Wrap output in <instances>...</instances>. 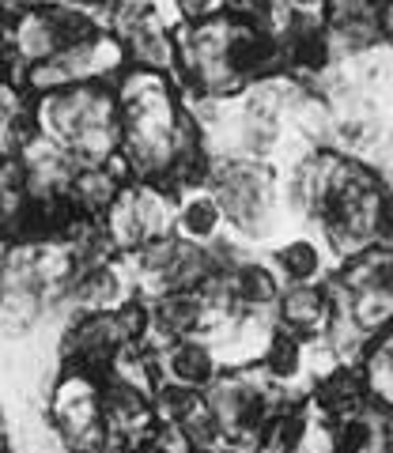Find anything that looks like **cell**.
<instances>
[{
  "instance_id": "6da1fadb",
  "label": "cell",
  "mask_w": 393,
  "mask_h": 453,
  "mask_svg": "<svg viewBox=\"0 0 393 453\" xmlns=\"http://www.w3.org/2000/svg\"><path fill=\"white\" fill-rule=\"evenodd\" d=\"M31 121L42 140L61 148L76 166L106 163L121 151V113L114 83H76V88L35 95Z\"/></svg>"
},
{
  "instance_id": "7a4b0ae2",
  "label": "cell",
  "mask_w": 393,
  "mask_h": 453,
  "mask_svg": "<svg viewBox=\"0 0 393 453\" xmlns=\"http://www.w3.org/2000/svg\"><path fill=\"white\" fill-rule=\"evenodd\" d=\"M118 113H121V159L133 181L163 186L171 170V140L181 118V103L171 76L129 68L118 83Z\"/></svg>"
},
{
  "instance_id": "3957f363",
  "label": "cell",
  "mask_w": 393,
  "mask_h": 453,
  "mask_svg": "<svg viewBox=\"0 0 393 453\" xmlns=\"http://www.w3.org/2000/svg\"><path fill=\"white\" fill-rule=\"evenodd\" d=\"M204 186L220 201L227 231L238 234L243 242H250L254 250H269L288 226H295L284 211V201H280L276 163L223 155V159L208 163Z\"/></svg>"
},
{
  "instance_id": "277c9868",
  "label": "cell",
  "mask_w": 393,
  "mask_h": 453,
  "mask_svg": "<svg viewBox=\"0 0 393 453\" xmlns=\"http://www.w3.org/2000/svg\"><path fill=\"white\" fill-rule=\"evenodd\" d=\"M46 419L68 453H98L110 446L103 419V393H98V378L91 374L61 366L58 381L50 386L46 396Z\"/></svg>"
},
{
  "instance_id": "5b68a950",
  "label": "cell",
  "mask_w": 393,
  "mask_h": 453,
  "mask_svg": "<svg viewBox=\"0 0 393 453\" xmlns=\"http://www.w3.org/2000/svg\"><path fill=\"white\" fill-rule=\"evenodd\" d=\"M178 216V193L156 181H125L118 201L103 216V226L118 253H133L156 238L174 234Z\"/></svg>"
},
{
  "instance_id": "8992f818",
  "label": "cell",
  "mask_w": 393,
  "mask_h": 453,
  "mask_svg": "<svg viewBox=\"0 0 393 453\" xmlns=\"http://www.w3.org/2000/svg\"><path fill=\"white\" fill-rule=\"evenodd\" d=\"M125 348H129V336H125L118 314H76L61 329V340H58L61 366L91 374L98 381L114 371V363Z\"/></svg>"
},
{
  "instance_id": "52a82bcc",
  "label": "cell",
  "mask_w": 393,
  "mask_h": 453,
  "mask_svg": "<svg viewBox=\"0 0 393 453\" xmlns=\"http://www.w3.org/2000/svg\"><path fill=\"white\" fill-rule=\"evenodd\" d=\"M103 393V419L110 442H118L121 449H136L156 438L159 416H156V393L136 386V381L121 374H106L98 381Z\"/></svg>"
},
{
  "instance_id": "ba28073f",
  "label": "cell",
  "mask_w": 393,
  "mask_h": 453,
  "mask_svg": "<svg viewBox=\"0 0 393 453\" xmlns=\"http://www.w3.org/2000/svg\"><path fill=\"white\" fill-rule=\"evenodd\" d=\"M61 303L68 306V314H118L125 303L136 299V280L129 261L121 257H106V261H91L80 265L76 276L68 280V288L58 291Z\"/></svg>"
},
{
  "instance_id": "9c48e42d",
  "label": "cell",
  "mask_w": 393,
  "mask_h": 453,
  "mask_svg": "<svg viewBox=\"0 0 393 453\" xmlns=\"http://www.w3.org/2000/svg\"><path fill=\"white\" fill-rule=\"evenodd\" d=\"M265 257L273 261V268L284 283H321L329 276V268L336 265L326 234H321L314 223L288 226V231L265 250Z\"/></svg>"
},
{
  "instance_id": "30bf717a",
  "label": "cell",
  "mask_w": 393,
  "mask_h": 453,
  "mask_svg": "<svg viewBox=\"0 0 393 453\" xmlns=\"http://www.w3.org/2000/svg\"><path fill=\"white\" fill-rule=\"evenodd\" d=\"M156 371H159V386L204 393L223 374V363L208 336H186V340H171V344L156 351Z\"/></svg>"
},
{
  "instance_id": "8fae6325",
  "label": "cell",
  "mask_w": 393,
  "mask_h": 453,
  "mask_svg": "<svg viewBox=\"0 0 393 453\" xmlns=\"http://www.w3.org/2000/svg\"><path fill=\"white\" fill-rule=\"evenodd\" d=\"M333 318V288L326 280L321 283H284L280 299L273 306V321L280 333L314 340L326 333V325Z\"/></svg>"
},
{
  "instance_id": "7c38bea8",
  "label": "cell",
  "mask_w": 393,
  "mask_h": 453,
  "mask_svg": "<svg viewBox=\"0 0 393 453\" xmlns=\"http://www.w3.org/2000/svg\"><path fill=\"white\" fill-rule=\"evenodd\" d=\"M148 314H151V333L140 348L159 351L171 340H186V336H204L208 329V306L201 299V291H166L148 299Z\"/></svg>"
},
{
  "instance_id": "4fadbf2b",
  "label": "cell",
  "mask_w": 393,
  "mask_h": 453,
  "mask_svg": "<svg viewBox=\"0 0 393 453\" xmlns=\"http://www.w3.org/2000/svg\"><path fill=\"white\" fill-rule=\"evenodd\" d=\"M125 181H133L129 166H125L121 151L106 163H95V166H80L73 186H68V208L76 216H91V219H103L110 204L118 201V193L125 189Z\"/></svg>"
},
{
  "instance_id": "5bb4252c",
  "label": "cell",
  "mask_w": 393,
  "mask_h": 453,
  "mask_svg": "<svg viewBox=\"0 0 393 453\" xmlns=\"http://www.w3.org/2000/svg\"><path fill=\"white\" fill-rule=\"evenodd\" d=\"M311 396H314V404H318V416H326V419H356L363 416V408H367V386H363V374L352 371L348 363L341 366H333V371L326 378H318L314 386H311Z\"/></svg>"
},
{
  "instance_id": "9a60e30c",
  "label": "cell",
  "mask_w": 393,
  "mask_h": 453,
  "mask_svg": "<svg viewBox=\"0 0 393 453\" xmlns=\"http://www.w3.org/2000/svg\"><path fill=\"white\" fill-rule=\"evenodd\" d=\"M227 231V219H223V208L212 196L208 186H189L178 193V216H174V234L186 238V242L208 246Z\"/></svg>"
},
{
  "instance_id": "2e32d148",
  "label": "cell",
  "mask_w": 393,
  "mask_h": 453,
  "mask_svg": "<svg viewBox=\"0 0 393 453\" xmlns=\"http://www.w3.org/2000/svg\"><path fill=\"white\" fill-rule=\"evenodd\" d=\"M227 288L243 310H273L280 291H284V280H280V273L273 268L269 257L250 253L243 265L227 273Z\"/></svg>"
},
{
  "instance_id": "e0dca14e",
  "label": "cell",
  "mask_w": 393,
  "mask_h": 453,
  "mask_svg": "<svg viewBox=\"0 0 393 453\" xmlns=\"http://www.w3.org/2000/svg\"><path fill=\"white\" fill-rule=\"evenodd\" d=\"M31 211L35 201L27 193L19 155H0V238H16L19 242L27 226H31Z\"/></svg>"
},
{
  "instance_id": "ac0fdd59",
  "label": "cell",
  "mask_w": 393,
  "mask_h": 453,
  "mask_svg": "<svg viewBox=\"0 0 393 453\" xmlns=\"http://www.w3.org/2000/svg\"><path fill=\"white\" fill-rule=\"evenodd\" d=\"M261 371L265 378L273 381V386L280 389H288L299 396V389L311 386V366H306V340L299 336H288V333H280L273 336V344L265 348V356H261Z\"/></svg>"
},
{
  "instance_id": "d6986e66",
  "label": "cell",
  "mask_w": 393,
  "mask_h": 453,
  "mask_svg": "<svg viewBox=\"0 0 393 453\" xmlns=\"http://www.w3.org/2000/svg\"><path fill=\"white\" fill-rule=\"evenodd\" d=\"M171 16L178 27H196V23H208L227 12V0H166Z\"/></svg>"
},
{
  "instance_id": "ffe728a7",
  "label": "cell",
  "mask_w": 393,
  "mask_h": 453,
  "mask_svg": "<svg viewBox=\"0 0 393 453\" xmlns=\"http://www.w3.org/2000/svg\"><path fill=\"white\" fill-rule=\"evenodd\" d=\"M16 110H23V106H12V83H4V88H0V125H4Z\"/></svg>"
},
{
  "instance_id": "44dd1931",
  "label": "cell",
  "mask_w": 393,
  "mask_h": 453,
  "mask_svg": "<svg viewBox=\"0 0 393 453\" xmlns=\"http://www.w3.org/2000/svg\"><path fill=\"white\" fill-rule=\"evenodd\" d=\"M125 453H174V449H166V446H159L156 438L151 442H144V446H136V449H125Z\"/></svg>"
},
{
  "instance_id": "7402d4cb",
  "label": "cell",
  "mask_w": 393,
  "mask_h": 453,
  "mask_svg": "<svg viewBox=\"0 0 393 453\" xmlns=\"http://www.w3.org/2000/svg\"><path fill=\"white\" fill-rule=\"evenodd\" d=\"M38 4H106V0H38Z\"/></svg>"
},
{
  "instance_id": "603a6c76",
  "label": "cell",
  "mask_w": 393,
  "mask_h": 453,
  "mask_svg": "<svg viewBox=\"0 0 393 453\" xmlns=\"http://www.w3.org/2000/svg\"><path fill=\"white\" fill-rule=\"evenodd\" d=\"M378 344H382L386 351H393V325H389V329H386L382 336H378Z\"/></svg>"
},
{
  "instance_id": "cb8c5ba5",
  "label": "cell",
  "mask_w": 393,
  "mask_h": 453,
  "mask_svg": "<svg viewBox=\"0 0 393 453\" xmlns=\"http://www.w3.org/2000/svg\"><path fill=\"white\" fill-rule=\"evenodd\" d=\"M0 42H4V16H0Z\"/></svg>"
}]
</instances>
